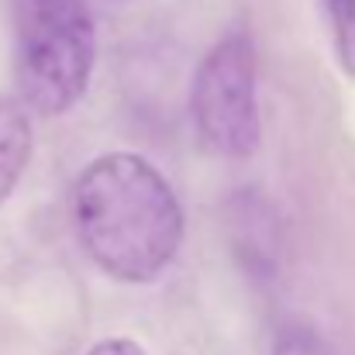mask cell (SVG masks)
<instances>
[{
	"mask_svg": "<svg viewBox=\"0 0 355 355\" xmlns=\"http://www.w3.org/2000/svg\"><path fill=\"white\" fill-rule=\"evenodd\" d=\"M69 211L90 262L118 283H155L183 245L187 221L173 187L135 152H107L83 166Z\"/></svg>",
	"mask_w": 355,
	"mask_h": 355,
	"instance_id": "6da1fadb",
	"label": "cell"
},
{
	"mask_svg": "<svg viewBox=\"0 0 355 355\" xmlns=\"http://www.w3.org/2000/svg\"><path fill=\"white\" fill-rule=\"evenodd\" d=\"M14 55L21 104L66 114L90 87L97 31L87 0H14Z\"/></svg>",
	"mask_w": 355,
	"mask_h": 355,
	"instance_id": "7a4b0ae2",
	"label": "cell"
},
{
	"mask_svg": "<svg viewBox=\"0 0 355 355\" xmlns=\"http://www.w3.org/2000/svg\"><path fill=\"white\" fill-rule=\"evenodd\" d=\"M190 111L204 145L225 159H245L259 145L255 49L245 31L225 35L197 66Z\"/></svg>",
	"mask_w": 355,
	"mask_h": 355,
	"instance_id": "3957f363",
	"label": "cell"
},
{
	"mask_svg": "<svg viewBox=\"0 0 355 355\" xmlns=\"http://www.w3.org/2000/svg\"><path fill=\"white\" fill-rule=\"evenodd\" d=\"M31 111L21 101H0V207L17 190L31 159Z\"/></svg>",
	"mask_w": 355,
	"mask_h": 355,
	"instance_id": "277c9868",
	"label": "cell"
},
{
	"mask_svg": "<svg viewBox=\"0 0 355 355\" xmlns=\"http://www.w3.org/2000/svg\"><path fill=\"white\" fill-rule=\"evenodd\" d=\"M321 10L331 28L338 66L355 80V0H321Z\"/></svg>",
	"mask_w": 355,
	"mask_h": 355,
	"instance_id": "5b68a950",
	"label": "cell"
},
{
	"mask_svg": "<svg viewBox=\"0 0 355 355\" xmlns=\"http://www.w3.org/2000/svg\"><path fill=\"white\" fill-rule=\"evenodd\" d=\"M272 355H328V349L311 328H286L276 338Z\"/></svg>",
	"mask_w": 355,
	"mask_h": 355,
	"instance_id": "8992f818",
	"label": "cell"
},
{
	"mask_svg": "<svg viewBox=\"0 0 355 355\" xmlns=\"http://www.w3.org/2000/svg\"><path fill=\"white\" fill-rule=\"evenodd\" d=\"M87 355H148L135 338H124V335H118V338H104V342H97L94 349Z\"/></svg>",
	"mask_w": 355,
	"mask_h": 355,
	"instance_id": "52a82bcc",
	"label": "cell"
}]
</instances>
